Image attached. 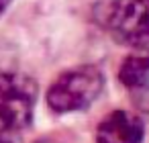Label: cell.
<instances>
[{
  "label": "cell",
  "mask_w": 149,
  "mask_h": 143,
  "mask_svg": "<svg viewBox=\"0 0 149 143\" xmlns=\"http://www.w3.org/2000/svg\"><path fill=\"white\" fill-rule=\"evenodd\" d=\"M143 121L127 110H114L106 114L98 129L96 141L98 143H141L143 141Z\"/></svg>",
  "instance_id": "5b68a950"
},
{
  "label": "cell",
  "mask_w": 149,
  "mask_h": 143,
  "mask_svg": "<svg viewBox=\"0 0 149 143\" xmlns=\"http://www.w3.org/2000/svg\"><path fill=\"white\" fill-rule=\"evenodd\" d=\"M118 80L131 102L141 112L149 114V51H135L129 55L118 70Z\"/></svg>",
  "instance_id": "277c9868"
},
{
  "label": "cell",
  "mask_w": 149,
  "mask_h": 143,
  "mask_svg": "<svg viewBox=\"0 0 149 143\" xmlns=\"http://www.w3.org/2000/svg\"><path fill=\"white\" fill-rule=\"evenodd\" d=\"M8 4H10V0H0V15L8 8Z\"/></svg>",
  "instance_id": "52a82bcc"
},
{
  "label": "cell",
  "mask_w": 149,
  "mask_h": 143,
  "mask_svg": "<svg viewBox=\"0 0 149 143\" xmlns=\"http://www.w3.org/2000/svg\"><path fill=\"white\" fill-rule=\"evenodd\" d=\"M112 37L129 47L149 45V0H112L106 13Z\"/></svg>",
  "instance_id": "3957f363"
},
{
  "label": "cell",
  "mask_w": 149,
  "mask_h": 143,
  "mask_svg": "<svg viewBox=\"0 0 149 143\" xmlns=\"http://www.w3.org/2000/svg\"><path fill=\"white\" fill-rule=\"evenodd\" d=\"M104 76L94 66H78L63 72L47 90L49 108L55 112H74L90 106L102 92Z\"/></svg>",
  "instance_id": "6da1fadb"
},
{
  "label": "cell",
  "mask_w": 149,
  "mask_h": 143,
  "mask_svg": "<svg viewBox=\"0 0 149 143\" xmlns=\"http://www.w3.org/2000/svg\"><path fill=\"white\" fill-rule=\"evenodd\" d=\"M0 143H23L19 137V131H13L8 127H0Z\"/></svg>",
  "instance_id": "8992f818"
},
{
  "label": "cell",
  "mask_w": 149,
  "mask_h": 143,
  "mask_svg": "<svg viewBox=\"0 0 149 143\" xmlns=\"http://www.w3.org/2000/svg\"><path fill=\"white\" fill-rule=\"evenodd\" d=\"M37 84L19 72L0 74V123L13 131L25 129L35 110Z\"/></svg>",
  "instance_id": "7a4b0ae2"
},
{
  "label": "cell",
  "mask_w": 149,
  "mask_h": 143,
  "mask_svg": "<svg viewBox=\"0 0 149 143\" xmlns=\"http://www.w3.org/2000/svg\"><path fill=\"white\" fill-rule=\"evenodd\" d=\"M35 143H59V141H55V139H39Z\"/></svg>",
  "instance_id": "ba28073f"
}]
</instances>
